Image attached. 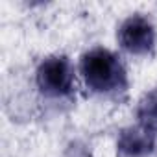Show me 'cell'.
<instances>
[{
  "label": "cell",
  "instance_id": "3",
  "mask_svg": "<svg viewBox=\"0 0 157 157\" xmlns=\"http://www.w3.org/2000/svg\"><path fill=\"white\" fill-rule=\"evenodd\" d=\"M155 26L142 13H131L126 17L118 30L117 41L122 50L131 56H148L155 48Z\"/></svg>",
  "mask_w": 157,
  "mask_h": 157
},
{
  "label": "cell",
  "instance_id": "4",
  "mask_svg": "<svg viewBox=\"0 0 157 157\" xmlns=\"http://www.w3.org/2000/svg\"><path fill=\"white\" fill-rule=\"evenodd\" d=\"M155 137L139 124L122 128L117 137V157H150L155 150Z\"/></svg>",
  "mask_w": 157,
  "mask_h": 157
},
{
  "label": "cell",
  "instance_id": "5",
  "mask_svg": "<svg viewBox=\"0 0 157 157\" xmlns=\"http://www.w3.org/2000/svg\"><path fill=\"white\" fill-rule=\"evenodd\" d=\"M135 117L140 128L157 135V87L146 91L139 98L135 107Z\"/></svg>",
  "mask_w": 157,
  "mask_h": 157
},
{
  "label": "cell",
  "instance_id": "2",
  "mask_svg": "<svg viewBox=\"0 0 157 157\" xmlns=\"http://www.w3.org/2000/svg\"><path fill=\"white\" fill-rule=\"evenodd\" d=\"M35 85L46 98H72L76 93V70L70 57L65 54H52L41 59L35 68Z\"/></svg>",
  "mask_w": 157,
  "mask_h": 157
},
{
  "label": "cell",
  "instance_id": "1",
  "mask_svg": "<svg viewBox=\"0 0 157 157\" xmlns=\"http://www.w3.org/2000/svg\"><path fill=\"white\" fill-rule=\"evenodd\" d=\"M80 74L93 94L118 96L128 91V70L115 52L94 46L80 57Z\"/></svg>",
  "mask_w": 157,
  "mask_h": 157
},
{
  "label": "cell",
  "instance_id": "6",
  "mask_svg": "<svg viewBox=\"0 0 157 157\" xmlns=\"http://www.w3.org/2000/svg\"><path fill=\"white\" fill-rule=\"evenodd\" d=\"M67 157H89L87 155V151L83 150V148H68V153H67Z\"/></svg>",
  "mask_w": 157,
  "mask_h": 157
}]
</instances>
